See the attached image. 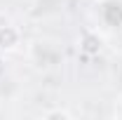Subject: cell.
Listing matches in <instances>:
<instances>
[{"label":"cell","mask_w":122,"mask_h":120,"mask_svg":"<svg viewBox=\"0 0 122 120\" xmlns=\"http://www.w3.org/2000/svg\"><path fill=\"white\" fill-rule=\"evenodd\" d=\"M42 118H71V113L63 111V108H54V111H45Z\"/></svg>","instance_id":"4"},{"label":"cell","mask_w":122,"mask_h":120,"mask_svg":"<svg viewBox=\"0 0 122 120\" xmlns=\"http://www.w3.org/2000/svg\"><path fill=\"white\" fill-rule=\"evenodd\" d=\"M21 40H24V35H21L19 26H14V24H0V52H5V54L16 52L21 47Z\"/></svg>","instance_id":"2"},{"label":"cell","mask_w":122,"mask_h":120,"mask_svg":"<svg viewBox=\"0 0 122 120\" xmlns=\"http://www.w3.org/2000/svg\"><path fill=\"white\" fill-rule=\"evenodd\" d=\"M113 118H117V120H122V97L115 101V108H113Z\"/></svg>","instance_id":"5"},{"label":"cell","mask_w":122,"mask_h":120,"mask_svg":"<svg viewBox=\"0 0 122 120\" xmlns=\"http://www.w3.org/2000/svg\"><path fill=\"white\" fill-rule=\"evenodd\" d=\"M85 2H96V5H101L103 0H85Z\"/></svg>","instance_id":"6"},{"label":"cell","mask_w":122,"mask_h":120,"mask_svg":"<svg viewBox=\"0 0 122 120\" xmlns=\"http://www.w3.org/2000/svg\"><path fill=\"white\" fill-rule=\"evenodd\" d=\"M80 49L85 52V54H89V57H94V54H99L101 49H103V38L99 35V31H85L82 35H80Z\"/></svg>","instance_id":"3"},{"label":"cell","mask_w":122,"mask_h":120,"mask_svg":"<svg viewBox=\"0 0 122 120\" xmlns=\"http://www.w3.org/2000/svg\"><path fill=\"white\" fill-rule=\"evenodd\" d=\"M30 59L35 61V66L47 68V66H54L61 59V52L54 43H47V40H35L30 45Z\"/></svg>","instance_id":"1"}]
</instances>
